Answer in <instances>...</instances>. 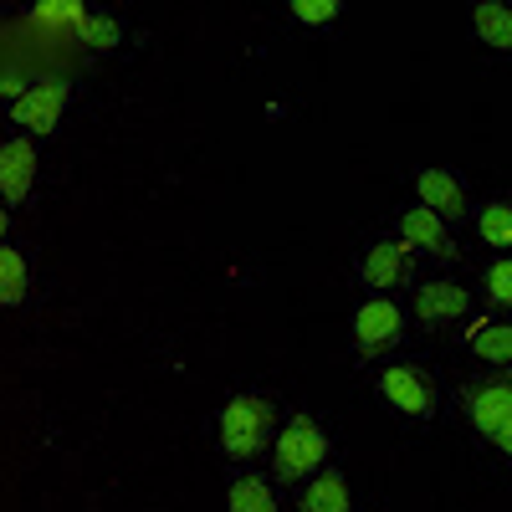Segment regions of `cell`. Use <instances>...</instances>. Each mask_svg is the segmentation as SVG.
Listing matches in <instances>:
<instances>
[{
    "label": "cell",
    "mask_w": 512,
    "mask_h": 512,
    "mask_svg": "<svg viewBox=\"0 0 512 512\" xmlns=\"http://www.w3.org/2000/svg\"><path fill=\"white\" fill-rule=\"evenodd\" d=\"M277 436H282L277 431V405L262 400V395H236L221 410V446L236 461H251L256 451H267Z\"/></svg>",
    "instance_id": "6da1fadb"
},
{
    "label": "cell",
    "mask_w": 512,
    "mask_h": 512,
    "mask_svg": "<svg viewBox=\"0 0 512 512\" xmlns=\"http://www.w3.org/2000/svg\"><path fill=\"white\" fill-rule=\"evenodd\" d=\"M323 456H328V436L318 431V420L292 415V420L282 425V436H277L272 472H277V482H282V487H292V482H303V477L313 472V466H323Z\"/></svg>",
    "instance_id": "7a4b0ae2"
},
{
    "label": "cell",
    "mask_w": 512,
    "mask_h": 512,
    "mask_svg": "<svg viewBox=\"0 0 512 512\" xmlns=\"http://www.w3.org/2000/svg\"><path fill=\"white\" fill-rule=\"evenodd\" d=\"M466 415H472V425L492 441L502 425L512 420V374H492V379H477V384H466V395H461Z\"/></svg>",
    "instance_id": "3957f363"
},
{
    "label": "cell",
    "mask_w": 512,
    "mask_h": 512,
    "mask_svg": "<svg viewBox=\"0 0 512 512\" xmlns=\"http://www.w3.org/2000/svg\"><path fill=\"white\" fill-rule=\"evenodd\" d=\"M62 103H67V82L52 77V82H36V88H26V98L11 103V118L26 123L31 134H52L57 118H62Z\"/></svg>",
    "instance_id": "277c9868"
},
{
    "label": "cell",
    "mask_w": 512,
    "mask_h": 512,
    "mask_svg": "<svg viewBox=\"0 0 512 512\" xmlns=\"http://www.w3.org/2000/svg\"><path fill=\"white\" fill-rule=\"evenodd\" d=\"M354 338H359V354L395 349V344H400V308L390 303V297H374V303H364L359 318H354Z\"/></svg>",
    "instance_id": "5b68a950"
},
{
    "label": "cell",
    "mask_w": 512,
    "mask_h": 512,
    "mask_svg": "<svg viewBox=\"0 0 512 512\" xmlns=\"http://www.w3.org/2000/svg\"><path fill=\"white\" fill-rule=\"evenodd\" d=\"M379 390L390 395L405 415H431L436 410V395H431V379H425L415 364H400V369H384L379 374Z\"/></svg>",
    "instance_id": "8992f818"
},
{
    "label": "cell",
    "mask_w": 512,
    "mask_h": 512,
    "mask_svg": "<svg viewBox=\"0 0 512 512\" xmlns=\"http://www.w3.org/2000/svg\"><path fill=\"white\" fill-rule=\"evenodd\" d=\"M31 180H36V149H31V139H11L0 149V200L21 205L31 195Z\"/></svg>",
    "instance_id": "52a82bcc"
},
{
    "label": "cell",
    "mask_w": 512,
    "mask_h": 512,
    "mask_svg": "<svg viewBox=\"0 0 512 512\" xmlns=\"http://www.w3.org/2000/svg\"><path fill=\"white\" fill-rule=\"evenodd\" d=\"M400 236H405V246H425V251H436L441 262H451V256H456V241L446 236V221L436 216V210H425V205L405 210Z\"/></svg>",
    "instance_id": "ba28073f"
},
{
    "label": "cell",
    "mask_w": 512,
    "mask_h": 512,
    "mask_svg": "<svg viewBox=\"0 0 512 512\" xmlns=\"http://www.w3.org/2000/svg\"><path fill=\"white\" fill-rule=\"evenodd\" d=\"M364 282L369 287H400V282H410V246L405 241H379L364 256Z\"/></svg>",
    "instance_id": "9c48e42d"
},
{
    "label": "cell",
    "mask_w": 512,
    "mask_h": 512,
    "mask_svg": "<svg viewBox=\"0 0 512 512\" xmlns=\"http://www.w3.org/2000/svg\"><path fill=\"white\" fill-rule=\"evenodd\" d=\"M420 200H425V210H436L441 221H456V216H466L461 185H456L451 175H441V169H425V175H420Z\"/></svg>",
    "instance_id": "30bf717a"
},
{
    "label": "cell",
    "mask_w": 512,
    "mask_h": 512,
    "mask_svg": "<svg viewBox=\"0 0 512 512\" xmlns=\"http://www.w3.org/2000/svg\"><path fill=\"white\" fill-rule=\"evenodd\" d=\"M415 313H420L425 323L461 318V313H466V287H456V282H431V287H420V292H415Z\"/></svg>",
    "instance_id": "8fae6325"
},
{
    "label": "cell",
    "mask_w": 512,
    "mask_h": 512,
    "mask_svg": "<svg viewBox=\"0 0 512 512\" xmlns=\"http://www.w3.org/2000/svg\"><path fill=\"white\" fill-rule=\"evenodd\" d=\"M303 512H349V482L338 472H323L303 492Z\"/></svg>",
    "instance_id": "7c38bea8"
},
{
    "label": "cell",
    "mask_w": 512,
    "mask_h": 512,
    "mask_svg": "<svg viewBox=\"0 0 512 512\" xmlns=\"http://www.w3.org/2000/svg\"><path fill=\"white\" fill-rule=\"evenodd\" d=\"M472 21H477V31H482V41L487 47H512V6H497V0H482V6L472 11Z\"/></svg>",
    "instance_id": "4fadbf2b"
},
{
    "label": "cell",
    "mask_w": 512,
    "mask_h": 512,
    "mask_svg": "<svg viewBox=\"0 0 512 512\" xmlns=\"http://www.w3.org/2000/svg\"><path fill=\"white\" fill-rule=\"evenodd\" d=\"M472 354L482 364H512V323H482V333L472 338Z\"/></svg>",
    "instance_id": "5bb4252c"
},
{
    "label": "cell",
    "mask_w": 512,
    "mask_h": 512,
    "mask_svg": "<svg viewBox=\"0 0 512 512\" xmlns=\"http://www.w3.org/2000/svg\"><path fill=\"white\" fill-rule=\"evenodd\" d=\"M231 512H277V492L262 477H241L231 487Z\"/></svg>",
    "instance_id": "9a60e30c"
},
{
    "label": "cell",
    "mask_w": 512,
    "mask_h": 512,
    "mask_svg": "<svg viewBox=\"0 0 512 512\" xmlns=\"http://www.w3.org/2000/svg\"><path fill=\"white\" fill-rule=\"evenodd\" d=\"M21 297H26V262L16 246H0V303L16 308Z\"/></svg>",
    "instance_id": "2e32d148"
},
{
    "label": "cell",
    "mask_w": 512,
    "mask_h": 512,
    "mask_svg": "<svg viewBox=\"0 0 512 512\" xmlns=\"http://www.w3.org/2000/svg\"><path fill=\"white\" fill-rule=\"evenodd\" d=\"M477 231H482L487 246H512V205H487Z\"/></svg>",
    "instance_id": "e0dca14e"
},
{
    "label": "cell",
    "mask_w": 512,
    "mask_h": 512,
    "mask_svg": "<svg viewBox=\"0 0 512 512\" xmlns=\"http://www.w3.org/2000/svg\"><path fill=\"white\" fill-rule=\"evenodd\" d=\"M77 36L88 41V47H118V21H108V16H88L77 26Z\"/></svg>",
    "instance_id": "ac0fdd59"
},
{
    "label": "cell",
    "mask_w": 512,
    "mask_h": 512,
    "mask_svg": "<svg viewBox=\"0 0 512 512\" xmlns=\"http://www.w3.org/2000/svg\"><path fill=\"white\" fill-rule=\"evenodd\" d=\"M36 16H41V21H57V26H62V21H67V26L88 21V11H82L77 0H62V6H57V0H47V6H36Z\"/></svg>",
    "instance_id": "d6986e66"
},
{
    "label": "cell",
    "mask_w": 512,
    "mask_h": 512,
    "mask_svg": "<svg viewBox=\"0 0 512 512\" xmlns=\"http://www.w3.org/2000/svg\"><path fill=\"white\" fill-rule=\"evenodd\" d=\"M292 16L308 21V26H323V21L338 16V6H333V0H292Z\"/></svg>",
    "instance_id": "ffe728a7"
},
{
    "label": "cell",
    "mask_w": 512,
    "mask_h": 512,
    "mask_svg": "<svg viewBox=\"0 0 512 512\" xmlns=\"http://www.w3.org/2000/svg\"><path fill=\"white\" fill-rule=\"evenodd\" d=\"M487 292H492V303H512V256L487 272Z\"/></svg>",
    "instance_id": "44dd1931"
},
{
    "label": "cell",
    "mask_w": 512,
    "mask_h": 512,
    "mask_svg": "<svg viewBox=\"0 0 512 512\" xmlns=\"http://www.w3.org/2000/svg\"><path fill=\"white\" fill-rule=\"evenodd\" d=\"M0 236H6V200H0Z\"/></svg>",
    "instance_id": "7402d4cb"
}]
</instances>
